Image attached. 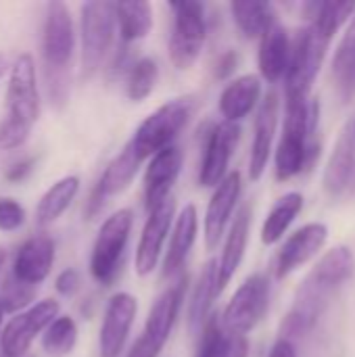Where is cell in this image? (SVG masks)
Here are the masks:
<instances>
[{
    "label": "cell",
    "instance_id": "f6af8a7d",
    "mask_svg": "<svg viewBox=\"0 0 355 357\" xmlns=\"http://www.w3.org/2000/svg\"><path fill=\"white\" fill-rule=\"evenodd\" d=\"M4 264H6V251L0 247V272H2V268H4Z\"/></svg>",
    "mask_w": 355,
    "mask_h": 357
},
{
    "label": "cell",
    "instance_id": "d6a6232c",
    "mask_svg": "<svg viewBox=\"0 0 355 357\" xmlns=\"http://www.w3.org/2000/svg\"><path fill=\"white\" fill-rule=\"evenodd\" d=\"M230 13L239 31L249 40L262 38L264 31L278 19L270 2H230Z\"/></svg>",
    "mask_w": 355,
    "mask_h": 357
},
{
    "label": "cell",
    "instance_id": "7c38bea8",
    "mask_svg": "<svg viewBox=\"0 0 355 357\" xmlns=\"http://www.w3.org/2000/svg\"><path fill=\"white\" fill-rule=\"evenodd\" d=\"M146 213L149 215L142 226L140 241L136 247V257H134V270L140 278L151 276L161 259L163 247L167 243V236L176 220V199L169 197Z\"/></svg>",
    "mask_w": 355,
    "mask_h": 357
},
{
    "label": "cell",
    "instance_id": "2e32d148",
    "mask_svg": "<svg viewBox=\"0 0 355 357\" xmlns=\"http://www.w3.org/2000/svg\"><path fill=\"white\" fill-rule=\"evenodd\" d=\"M241 192H243L241 172H228V176L213 188V195L207 203V211L203 220V236H205L207 251H213L220 247V241L224 238L228 222L232 220V213L239 205Z\"/></svg>",
    "mask_w": 355,
    "mask_h": 357
},
{
    "label": "cell",
    "instance_id": "52a82bcc",
    "mask_svg": "<svg viewBox=\"0 0 355 357\" xmlns=\"http://www.w3.org/2000/svg\"><path fill=\"white\" fill-rule=\"evenodd\" d=\"M172 36H169V61L178 71H188L201 56L207 42V15L205 4L195 0L172 2Z\"/></svg>",
    "mask_w": 355,
    "mask_h": 357
},
{
    "label": "cell",
    "instance_id": "3957f363",
    "mask_svg": "<svg viewBox=\"0 0 355 357\" xmlns=\"http://www.w3.org/2000/svg\"><path fill=\"white\" fill-rule=\"evenodd\" d=\"M318 126V102L310 98H287L282 136L274 157L276 180L287 182L299 176L310 163L312 153H318V144L314 142Z\"/></svg>",
    "mask_w": 355,
    "mask_h": 357
},
{
    "label": "cell",
    "instance_id": "7402d4cb",
    "mask_svg": "<svg viewBox=\"0 0 355 357\" xmlns=\"http://www.w3.org/2000/svg\"><path fill=\"white\" fill-rule=\"evenodd\" d=\"M169 245L163 257V278H174L180 276L186 259L197 243L199 234V211L195 203H188L182 207V211L176 215L172 232H169Z\"/></svg>",
    "mask_w": 355,
    "mask_h": 357
},
{
    "label": "cell",
    "instance_id": "ffe728a7",
    "mask_svg": "<svg viewBox=\"0 0 355 357\" xmlns=\"http://www.w3.org/2000/svg\"><path fill=\"white\" fill-rule=\"evenodd\" d=\"M322 184L333 199H345L355 192V134L352 121L341 130L335 142Z\"/></svg>",
    "mask_w": 355,
    "mask_h": 357
},
{
    "label": "cell",
    "instance_id": "f1b7e54d",
    "mask_svg": "<svg viewBox=\"0 0 355 357\" xmlns=\"http://www.w3.org/2000/svg\"><path fill=\"white\" fill-rule=\"evenodd\" d=\"M333 84L341 100L355 96V13L333 56Z\"/></svg>",
    "mask_w": 355,
    "mask_h": 357
},
{
    "label": "cell",
    "instance_id": "e0dca14e",
    "mask_svg": "<svg viewBox=\"0 0 355 357\" xmlns=\"http://www.w3.org/2000/svg\"><path fill=\"white\" fill-rule=\"evenodd\" d=\"M184 165V151L178 144H172L149 159L144 169V207L146 211L155 209L159 203L172 197L180 172Z\"/></svg>",
    "mask_w": 355,
    "mask_h": 357
},
{
    "label": "cell",
    "instance_id": "277c9868",
    "mask_svg": "<svg viewBox=\"0 0 355 357\" xmlns=\"http://www.w3.org/2000/svg\"><path fill=\"white\" fill-rule=\"evenodd\" d=\"M197 111V100L192 96H178L163 102L153 113H149L130 138V149L140 161L151 159L159 151L176 144L178 136L186 130Z\"/></svg>",
    "mask_w": 355,
    "mask_h": 357
},
{
    "label": "cell",
    "instance_id": "5b68a950",
    "mask_svg": "<svg viewBox=\"0 0 355 357\" xmlns=\"http://www.w3.org/2000/svg\"><path fill=\"white\" fill-rule=\"evenodd\" d=\"M115 38V2L80 6V77L92 79L105 63Z\"/></svg>",
    "mask_w": 355,
    "mask_h": 357
},
{
    "label": "cell",
    "instance_id": "4316f807",
    "mask_svg": "<svg viewBox=\"0 0 355 357\" xmlns=\"http://www.w3.org/2000/svg\"><path fill=\"white\" fill-rule=\"evenodd\" d=\"M155 25L153 4L146 0L115 2V27L119 29L121 44L132 46L144 40Z\"/></svg>",
    "mask_w": 355,
    "mask_h": 357
},
{
    "label": "cell",
    "instance_id": "cb8c5ba5",
    "mask_svg": "<svg viewBox=\"0 0 355 357\" xmlns=\"http://www.w3.org/2000/svg\"><path fill=\"white\" fill-rule=\"evenodd\" d=\"M289 56H291V36L287 27L276 19L259 38L257 65L262 77L270 84L282 79L289 67Z\"/></svg>",
    "mask_w": 355,
    "mask_h": 357
},
{
    "label": "cell",
    "instance_id": "f546056e",
    "mask_svg": "<svg viewBox=\"0 0 355 357\" xmlns=\"http://www.w3.org/2000/svg\"><path fill=\"white\" fill-rule=\"evenodd\" d=\"M301 209H303V195L301 192H287V195H282L274 203L270 213L266 215V222L262 226V243L268 245V247L276 245L287 234L291 224L297 220Z\"/></svg>",
    "mask_w": 355,
    "mask_h": 357
},
{
    "label": "cell",
    "instance_id": "ac0fdd59",
    "mask_svg": "<svg viewBox=\"0 0 355 357\" xmlns=\"http://www.w3.org/2000/svg\"><path fill=\"white\" fill-rule=\"evenodd\" d=\"M328 238V228L320 222H312L295 230L285 245L280 247L274 264V274L278 280L287 278L295 270H299L303 264H308L326 243Z\"/></svg>",
    "mask_w": 355,
    "mask_h": 357
},
{
    "label": "cell",
    "instance_id": "836d02e7",
    "mask_svg": "<svg viewBox=\"0 0 355 357\" xmlns=\"http://www.w3.org/2000/svg\"><path fill=\"white\" fill-rule=\"evenodd\" d=\"M159 65L153 56H140L126 73V96L132 102H144L157 88Z\"/></svg>",
    "mask_w": 355,
    "mask_h": 357
},
{
    "label": "cell",
    "instance_id": "74e56055",
    "mask_svg": "<svg viewBox=\"0 0 355 357\" xmlns=\"http://www.w3.org/2000/svg\"><path fill=\"white\" fill-rule=\"evenodd\" d=\"M25 209L19 201L4 197L0 199V232H17L25 224Z\"/></svg>",
    "mask_w": 355,
    "mask_h": 357
},
{
    "label": "cell",
    "instance_id": "b9f144b4",
    "mask_svg": "<svg viewBox=\"0 0 355 357\" xmlns=\"http://www.w3.org/2000/svg\"><path fill=\"white\" fill-rule=\"evenodd\" d=\"M159 349L157 347H153L142 335H140V339L130 347V351H128V356L126 357H159Z\"/></svg>",
    "mask_w": 355,
    "mask_h": 357
},
{
    "label": "cell",
    "instance_id": "d4e9b609",
    "mask_svg": "<svg viewBox=\"0 0 355 357\" xmlns=\"http://www.w3.org/2000/svg\"><path fill=\"white\" fill-rule=\"evenodd\" d=\"M259 98H262V79L253 73H247L232 79L222 90L218 109L224 121L239 123L259 105Z\"/></svg>",
    "mask_w": 355,
    "mask_h": 357
},
{
    "label": "cell",
    "instance_id": "603a6c76",
    "mask_svg": "<svg viewBox=\"0 0 355 357\" xmlns=\"http://www.w3.org/2000/svg\"><path fill=\"white\" fill-rule=\"evenodd\" d=\"M251 218H253L251 205H245L239 209L236 218L230 224V230H228L224 247H222V255L218 259V293L220 295L230 284V280L234 278V274L239 272V268L245 259L249 232H251Z\"/></svg>",
    "mask_w": 355,
    "mask_h": 357
},
{
    "label": "cell",
    "instance_id": "8992f818",
    "mask_svg": "<svg viewBox=\"0 0 355 357\" xmlns=\"http://www.w3.org/2000/svg\"><path fill=\"white\" fill-rule=\"evenodd\" d=\"M132 226H134L132 209H119L113 215H109L98 228L88 268H90V276L94 278V282H98L105 289L113 287V282L119 278L128 243H130V234H132Z\"/></svg>",
    "mask_w": 355,
    "mask_h": 357
},
{
    "label": "cell",
    "instance_id": "d6986e66",
    "mask_svg": "<svg viewBox=\"0 0 355 357\" xmlns=\"http://www.w3.org/2000/svg\"><path fill=\"white\" fill-rule=\"evenodd\" d=\"M54 241L48 234H36L27 238L15 253L10 276L27 287H40L54 266Z\"/></svg>",
    "mask_w": 355,
    "mask_h": 357
},
{
    "label": "cell",
    "instance_id": "1f68e13d",
    "mask_svg": "<svg viewBox=\"0 0 355 357\" xmlns=\"http://www.w3.org/2000/svg\"><path fill=\"white\" fill-rule=\"evenodd\" d=\"M354 251L345 245H339V247L331 249L326 255H322V259L314 266V270L310 274L316 276L322 284H326L328 289H333L337 293L354 276Z\"/></svg>",
    "mask_w": 355,
    "mask_h": 357
},
{
    "label": "cell",
    "instance_id": "7a4b0ae2",
    "mask_svg": "<svg viewBox=\"0 0 355 357\" xmlns=\"http://www.w3.org/2000/svg\"><path fill=\"white\" fill-rule=\"evenodd\" d=\"M40 119V92L36 77V61L29 52H21L8 67L6 115L0 123V151L23 146Z\"/></svg>",
    "mask_w": 355,
    "mask_h": 357
},
{
    "label": "cell",
    "instance_id": "7bdbcfd3",
    "mask_svg": "<svg viewBox=\"0 0 355 357\" xmlns=\"http://www.w3.org/2000/svg\"><path fill=\"white\" fill-rule=\"evenodd\" d=\"M268 357H297V351H295V345H293L291 341H287V339H278V341L272 345V349H270Z\"/></svg>",
    "mask_w": 355,
    "mask_h": 357
},
{
    "label": "cell",
    "instance_id": "8fae6325",
    "mask_svg": "<svg viewBox=\"0 0 355 357\" xmlns=\"http://www.w3.org/2000/svg\"><path fill=\"white\" fill-rule=\"evenodd\" d=\"M140 165H142V161L134 155V151L130 149V144H126L107 163V167L100 174L98 182L90 190V195L86 199V205H84L86 220H96L103 213V209L109 203V199H113V197L121 195L123 190H128L130 184L134 182Z\"/></svg>",
    "mask_w": 355,
    "mask_h": 357
},
{
    "label": "cell",
    "instance_id": "60d3db41",
    "mask_svg": "<svg viewBox=\"0 0 355 357\" xmlns=\"http://www.w3.org/2000/svg\"><path fill=\"white\" fill-rule=\"evenodd\" d=\"M236 65H239V54H236V50H226V52L220 56L218 65H216V77H218V79L230 77V75L234 73Z\"/></svg>",
    "mask_w": 355,
    "mask_h": 357
},
{
    "label": "cell",
    "instance_id": "ba28073f",
    "mask_svg": "<svg viewBox=\"0 0 355 357\" xmlns=\"http://www.w3.org/2000/svg\"><path fill=\"white\" fill-rule=\"evenodd\" d=\"M328 44L331 42L324 40L312 25H305L295 33L291 40V56L285 73L287 98H310V90L322 69Z\"/></svg>",
    "mask_w": 355,
    "mask_h": 357
},
{
    "label": "cell",
    "instance_id": "ab89813d",
    "mask_svg": "<svg viewBox=\"0 0 355 357\" xmlns=\"http://www.w3.org/2000/svg\"><path fill=\"white\" fill-rule=\"evenodd\" d=\"M33 167H36V157H25V159L13 163V165L6 169L4 178H6L8 182H23V180L33 172Z\"/></svg>",
    "mask_w": 355,
    "mask_h": 357
},
{
    "label": "cell",
    "instance_id": "e575fe53",
    "mask_svg": "<svg viewBox=\"0 0 355 357\" xmlns=\"http://www.w3.org/2000/svg\"><path fill=\"white\" fill-rule=\"evenodd\" d=\"M77 324L71 316H56L42 333V349L50 357L69 356L77 345Z\"/></svg>",
    "mask_w": 355,
    "mask_h": 357
},
{
    "label": "cell",
    "instance_id": "7dc6e473",
    "mask_svg": "<svg viewBox=\"0 0 355 357\" xmlns=\"http://www.w3.org/2000/svg\"><path fill=\"white\" fill-rule=\"evenodd\" d=\"M352 123H354V134H355V121H352Z\"/></svg>",
    "mask_w": 355,
    "mask_h": 357
},
{
    "label": "cell",
    "instance_id": "484cf974",
    "mask_svg": "<svg viewBox=\"0 0 355 357\" xmlns=\"http://www.w3.org/2000/svg\"><path fill=\"white\" fill-rule=\"evenodd\" d=\"M218 259H209L201 274L199 280L192 289L190 301H188V310H186V326L190 335H201L205 322L211 316V307L213 301L218 297Z\"/></svg>",
    "mask_w": 355,
    "mask_h": 357
},
{
    "label": "cell",
    "instance_id": "30bf717a",
    "mask_svg": "<svg viewBox=\"0 0 355 357\" xmlns=\"http://www.w3.org/2000/svg\"><path fill=\"white\" fill-rule=\"evenodd\" d=\"M61 316V305L54 299H42L27 310L15 314L0 331V354L2 357H23L33 341L42 337L48 324Z\"/></svg>",
    "mask_w": 355,
    "mask_h": 357
},
{
    "label": "cell",
    "instance_id": "83f0119b",
    "mask_svg": "<svg viewBox=\"0 0 355 357\" xmlns=\"http://www.w3.org/2000/svg\"><path fill=\"white\" fill-rule=\"evenodd\" d=\"M80 184L82 182L77 176H63L52 186H48L36 205V224L40 228L54 224L75 201L80 192Z\"/></svg>",
    "mask_w": 355,
    "mask_h": 357
},
{
    "label": "cell",
    "instance_id": "9c48e42d",
    "mask_svg": "<svg viewBox=\"0 0 355 357\" xmlns=\"http://www.w3.org/2000/svg\"><path fill=\"white\" fill-rule=\"evenodd\" d=\"M270 307V280L264 274H251L232 295L220 316L224 331L247 337Z\"/></svg>",
    "mask_w": 355,
    "mask_h": 357
},
{
    "label": "cell",
    "instance_id": "44dd1931",
    "mask_svg": "<svg viewBox=\"0 0 355 357\" xmlns=\"http://www.w3.org/2000/svg\"><path fill=\"white\" fill-rule=\"evenodd\" d=\"M276 126H278V94L272 90L264 96L253 126V142L249 155V178L253 182L262 180L268 167L274 138H276Z\"/></svg>",
    "mask_w": 355,
    "mask_h": 357
},
{
    "label": "cell",
    "instance_id": "9a60e30c",
    "mask_svg": "<svg viewBox=\"0 0 355 357\" xmlns=\"http://www.w3.org/2000/svg\"><path fill=\"white\" fill-rule=\"evenodd\" d=\"M186 289H188V276L182 272L178 276V280L174 284H169L151 305L146 322H144V333L142 337L157 347L159 351L165 347V343L172 337V331L178 322V316L182 312L184 305V297H186Z\"/></svg>",
    "mask_w": 355,
    "mask_h": 357
},
{
    "label": "cell",
    "instance_id": "ee69618b",
    "mask_svg": "<svg viewBox=\"0 0 355 357\" xmlns=\"http://www.w3.org/2000/svg\"><path fill=\"white\" fill-rule=\"evenodd\" d=\"M10 63H8V54L6 52H0V77L8 71Z\"/></svg>",
    "mask_w": 355,
    "mask_h": 357
},
{
    "label": "cell",
    "instance_id": "f35d334b",
    "mask_svg": "<svg viewBox=\"0 0 355 357\" xmlns=\"http://www.w3.org/2000/svg\"><path fill=\"white\" fill-rule=\"evenodd\" d=\"M82 287V276L75 268H65L54 278V291L61 297H73Z\"/></svg>",
    "mask_w": 355,
    "mask_h": 357
},
{
    "label": "cell",
    "instance_id": "5bb4252c",
    "mask_svg": "<svg viewBox=\"0 0 355 357\" xmlns=\"http://www.w3.org/2000/svg\"><path fill=\"white\" fill-rule=\"evenodd\" d=\"M241 140V126L230 121L216 123L205 140V155L199 167V184L203 188H216L226 176L230 159Z\"/></svg>",
    "mask_w": 355,
    "mask_h": 357
},
{
    "label": "cell",
    "instance_id": "8d00e7d4",
    "mask_svg": "<svg viewBox=\"0 0 355 357\" xmlns=\"http://www.w3.org/2000/svg\"><path fill=\"white\" fill-rule=\"evenodd\" d=\"M226 331L220 324V316L211 314L199 335V349L195 357H224Z\"/></svg>",
    "mask_w": 355,
    "mask_h": 357
},
{
    "label": "cell",
    "instance_id": "d590c367",
    "mask_svg": "<svg viewBox=\"0 0 355 357\" xmlns=\"http://www.w3.org/2000/svg\"><path fill=\"white\" fill-rule=\"evenodd\" d=\"M38 289L36 287H27L19 280H15L10 274L4 278L2 287H0V303L4 307V312H17L19 310H27L29 303L33 301Z\"/></svg>",
    "mask_w": 355,
    "mask_h": 357
},
{
    "label": "cell",
    "instance_id": "bcb514c9",
    "mask_svg": "<svg viewBox=\"0 0 355 357\" xmlns=\"http://www.w3.org/2000/svg\"><path fill=\"white\" fill-rule=\"evenodd\" d=\"M4 307H2V303H0V331H2V320H4Z\"/></svg>",
    "mask_w": 355,
    "mask_h": 357
},
{
    "label": "cell",
    "instance_id": "6da1fadb",
    "mask_svg": "<svg viewBox=\"0 0 355 357\" xmlns=\"http://www.w3.org/2000/svg\"><path fill=\"white\" fill-rule=\"evenodd\" d=\"M40 48L48 100L52 107L63 109L69 100V69L75 52V27L65 2L46 4Z\"/></svg>",
    "mask_w": 355,
    "mask_h": 357
},
{
    "label": "cell",
    "instance_id": "4dcf8cb0",
    "mask_svg": "<svg viewBox=\"0 0 355 357\" xmlns=\"http://www.w3.org/2000/svg\"><path fill=\"white\" fill-rule=\"evenodd\" d=\"M303 10L310 19V25L331 42L345 21L354 17L355 2H308L303 4Z\"/></svg>",
    "mask_w": 355,
    "mask_h": 357
},
{
    "label": "cell",
    "instance_id": "4fadbf2b",
    "mask_svg": "<svg viewBox=\"0 0 355 357\" xmlns=\"http://www.w3.org/2000/svg\"><path fill=\"white\" fill-rule=\"evenodd\" d=\"M138 314V299L130 293H115L105 307L98 331V356L119 357L126 349Z\"/></svg>",
    "mask_w": 355,
    "mask_h": 357
}]
</instances>
